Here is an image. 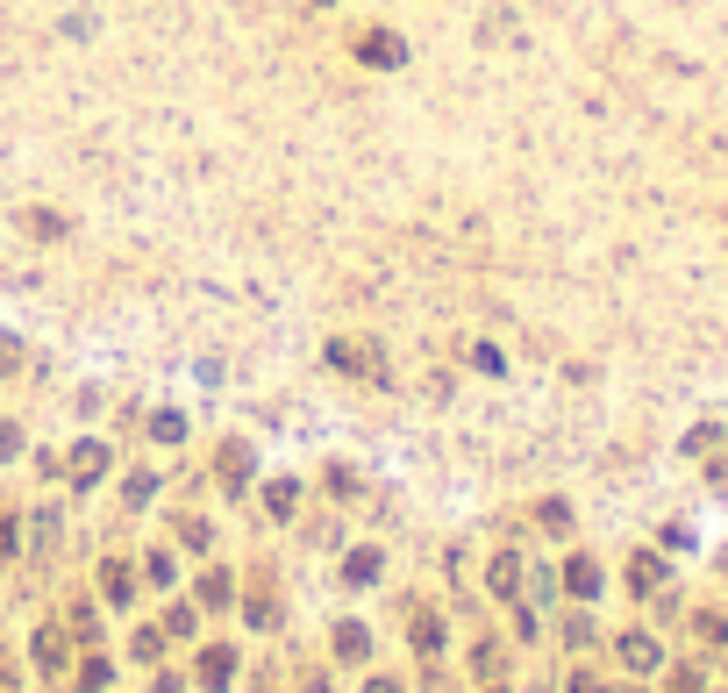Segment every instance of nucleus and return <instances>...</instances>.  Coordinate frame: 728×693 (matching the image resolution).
<instances>
[{"mask_svg":"<svg viewBox=\"0 0 728 693\" xmlns=\"http://www.w3.org/2000/svg\"><path fill=\"white\" fill-rule=\"evenodd\" d=\"M350 51H357V65H372V72H393V65H400V57H407V43H400V36H393V29H365V36H357V43H350Z\"/></svg>","mask_w":728,"mask_h":693,"instance_id":"obj_1","label":"nucleus"},{"mask_svg":"<svg viewBox=\"0 0 728 693\" xmlns=\"http://www.w3.org/2000/svg\"><path fill=\"white\" fill-rule=\"evenodd\" d=\"M329 658H336V665H365V658H372V629H365V623H336V629H329Z\"/></svg>","mask_w":728,"mask_h":693,"instance_id":"obj_2","label":"nucleus"},{"mask_svg":"<svg viewBox=\"0 0 728 693\" xmlns=\"http://www.w3.org/2000/svg\"><path fill=\"white\" fill-rule=\"evenodd\" d=\"M215 479H221V493H243V479H251V444H243V436H229V444H221Z\"/></svg>","mask_w":728,"mask_h":693,"instance_id":"obj_3","label":"nucleus"},{"mask_svg":"<svg viewBox=\"0 0 728 693\" xmlns=\"http://www.w3.org/2000/svg\"><path fill=\"white\" fill-rule=\"evenodd\" d=\"M237 651H229V643H207V651H201V665H193V672H201V686L207 693H221V686H229V679H237Z\"/></svg>","mask_w":728,"mask_h":693,"instance_id":"obj_4","label":"nucleus"},{"mask_svg":"<svg viewBox=\"0 0 728 693\" xmlns=\"http://www.w3.org/2000/svg\"><path fill=\"white\" fill-rule=\"evenodd\" d=\"M72 486H93V479H101V472H107V444H93V436H86V444H79V451H72Z\"/></svg>","mask_w":728,"mask_h":693,"instance_id":"obj_5","label":"nucleus"},{"mask_svg":"<svg viewBox=\"0 0 728 693\" xmlns=\"http://www.w3.org/2000/svg\"><path fill=\"white\" fill-rule=\"evenodd\" d=\"M36 665H43V672H65V665H72V643H65V629H51V623L36 629Z\"/></svg>","mask_w":728,"mask_h":693,"instance_id":"obj_6","label":"nucleus"},{"mask_svg":"<svg viewBox=\"0 0 728 693\" xmlns=\"http://www.w3.org/2000/svg\"><path fill=\"white\" fill-rule=\"evenodd\" d=\"M129 593H136V573L122 565V557H107V565H101V601L107 607H129Z\"/></svg>","mask_w":728,"mask_h":693,"instance_id":"obj_7","label":"nucleus"},{"mask_svg":"<svg viewBox=\"0 0 728 693\" xmlns=\"http://www.w3.org/2000/svg\"><path fill=\"white\" fill-rule=\"evenodd\" d=\"M379 565H386V557H379L372 543H365V551H350V557H343V587H372Z\"/></svg>","mask_w":728,"mask_h":693,"instance_id":"obj_8","label":"nucleus"},{"mask_svg":"<svg viewBox=\"0 0 728 693\" xmlns=\"http://www.w3.org/2000/svg\"><path fill=\"white\" fill-rule=\"evenodd\" d=\"M329 364H343V372H379L372 344H329Z\"/></svg>","mask_w":728,"mask_h":693,"instance_id":"obj_9","label":"nucleus"},{"mask_svg":"<svg viewBox=\"0 0 728 693\" xmlns=\"http://www.w3.org/2000/svg\"><path fill=\"white\" fill-rule=\"evenodd\" d=\"M229 601H237V579L221 573V565H215V573H201V607H229Z\"/></svg>","mask_w":728,"mask_h":693,"instance_id":"obj_10","label":"nucleus"},{"mask_svg":"<svg viewBox=\"0 0 728 693\" xmlns=\"http://www.w3.org/2000/svg\"><path fill=\"white\" fill-rule=\"evenodd\" d=\"M293 501H301V486H293V479H271V486H265V515L286 522V515H293Z\"/></svg>","mask_w":728,"mask_h":693,"instance_id":"obj_11","label":"nucleus"},{"mask_svg":"<svg viewBox=\"0 0 728 693\" xmlns=\"http://www.w3.org/2000/svg\"><path fill=\"white\" fill-rule=\"evenodd\" d=\"M79 686L86 693H107V686H115V658H86L79 665Z\"/></svg>","mask_w":728,"mask_h":693,"instance_id":"obj_12","label":"nucleus"},{"mask_svg":"<svg viewBox=\"0 0 728 693\" xmlns=\"http://www.w3.org/2000/svg\"><path fill=\"white\" fill-rule=\"evenodd\" d=\"M414 651H422V658H436V651H443V623H436V615H414Z\"/></svg>","mask_w":728,"mask_h":693,"instance_id":"obj_13","label":"nucleus"},{"mask_svg":"<svg viewBox=\"0 0 728 693\" xmlns=\"http://www.w3.org/2000/svg\"><path fill=\"white\" fill-rule=\"evenodd\" d=\"M193 623H201V615H193L187 601H171V607H165V623H157V629H165V637H193Z\"/></svg>","mask_w":728,"mask_h":693,"instance_id":"obj_14","label":"nucleus"},{"mask_svg":"<svg viewBox=\"0 0 728 693\" xmlns=\"http://www.w3.org/2000/svg\"><path fill=\"white\" fill-rule=\"evenodd\" d=\"M143 573H151V587H171V579H179V557H171V551H151V557H143Z\"/></svg>","mask_w":728,"mask_h":693,"instance_id":"obj_15","label":"nucleus"},{"mask_svg":"<svg viewBox=\"0 0 728 693\" xmlns=\"http://www.w3.org/2000/svg\"><path fill=\"white\" fill-rule=\"evenodd\" d=\"M179 543H187V551H207V543H215V529H207L201 515H179Z\"/></svg>","mask_w":728,"mask_h":693,"instance_id":"obj_16","label":"nucleus"},{"mask_svg":"<svg viewBox=\"0 0 728 693\" xmlns=\"http://www.w3.org/2000/svg\"><path fill=\"white\" fill-rule=\"evenodd\" d=\"M500 665H508V658H500V643L486 637V643L472 651V672H478V679H500Z\"/></svg>","mask_w":728,"mask_h":693,"instance_id":"obj_17","label":"nucleus"},{"mask_svg":"<svg viewBox=\"0 0 728 693\" xmlns=\"http://www.w3.org/2000/svg\"><path fill=\"white\" fill-rule=\"evenodd\" d=\"M522 587V557H493V593H514Z\"/></svg>","mask_w":728,"mask_h":693,"instance_id":"obj_18","label":"nucleus"},{"mask_svg":"<svg viewBox=\"0 0 728 693\" xmlns=\"http://www.w3.org/2000/svg\"><path fill=\"white\" fill-rule=\"evenodd\" d=\"M136 658H143V665L165 658V629H136Z\"/></svg>","mask_w":728,"mask_h":693,"instance_id":"obj_19","label":"nucleus"},{"mask_svg":"<svg viewBox=\"0 0 728 693\" xmlns=\"http://www.w3.org/2000/svg\"><path fill=\"white\" fill-rule=\"evenodd\" d=\"M564 579H572V593H593V587H600V573H593V557H572V573H564Z\"/></svg>","mask_w":728,"mask_h":693,"instance_id":"obj_20","label":"nucleus"},{"mask_svg":"<svg viewBox=\"0 0 728 693\" xmlns=\"http://www.w3.org/2000/svg\"><path fill=\"white\" fill-rule=\"evenodd\" d=\"M151 436L157 444H179V436H187V415H151Z\"/></svg>","mask_w":728,"mask_h":693,"instance_id":"obj_21","label":"nucleus"},{"mask_svg":"<svg viewBox=\"0 0 728 693\" xmlns=\"http://www.w3.org/2000/svg\"><path fill=\"white\" fill-rule=\"evenodd\" d=\"M622 658H628V665H636V672H643V665H657V651H650V643H643V637H628V643H622Z\"/></svg>","mask_w":728,"mask_h":693,"instance_id":"obj_22","label":"nucleus"},{"mask_svg":"<svg viewBox=\"0 0 728 693\" xmlns=\"http://www.w3.org/2000/svg\"><path fill=\"white\" fill-rule=\"evenodd\" d=\"M151 493H157V479H151V472H136V479H129V508H143Z\"/></svg>","mask_w":728,"mask_h":693,"instance_id":"obj_23","label":"nucleus"},{"mask_svg":"<svg viewBox=\"0 0 728 693\" xmlns=\"http://www.w3.org/2000/svg\"><path fill=\"white\" fill-rule=\"evenodd\" d=\"M8 557H15V515L0 508V565H8Z\"/></svg>","mask_w":728,"mask_h":693,"instance_id":"obj_24","label":"nucleus"},{"mask_svg":"<svg viewBox=\"0 0 728 693\" xmlns=\"http://www.w3.org/2000/svg\"><path fill=\"white\" fill-rule=\"evenodd\" d=\"M22 451V429H15V422H0V458H15Z\"/></svg>","mask_w":728,"mask_h":693,"instance_id":"obj_25","label":"nucleus"},{"mask_svg":"<svg viewBox=\"0 0 728 693\" xmlns=\"http://www.w3.org/2000/svg\"><path fill=\"white\" fill-rule=\"evenodd\" d=\"M151 693H187V672H157V686Z\"/></svg>","mask_w":728,"mask_h":693,"instance_id":"obj_26","label":"nucleus"},{"mask_svg":"<svg viewBox=\"0 0 728 693\" xmlns=\"http://www.w3.org/2000/svg\"><path fill=\"white\" fill-rule=\"evenodd\" d=\"M15 350H22L15 336H0V372H15Z\"/></svg>","mask_w":728,"mask_h":693,"instance_id":"obj_27","label":"nucleus"},{"mask_svg":"<svg viewBox=\"0 0 728 693\" xmlns=\"http://www.w3.org/2000/svg\"><path fill=\"white\" fill-rule=\"evenodd\" d=\"M365 693H400V679H365Z\"/></svg>","mask_w":728,"mask_h":693,"instance_id":"obj_28","label":"nucleus"},{"mask_svg":"<svg viewBox=\"0 0 728 693\" xmlns=\"http://www.w3.org/2000/svg\"><path fill=\"white\" fill-rule=\"evenodd\" d=\"M0 693H8V686H0Z\"/></svg>","mask_w":728,"mask_h":693,"instance_id":"obj_29","label":"nucleus"}]
</instances>
